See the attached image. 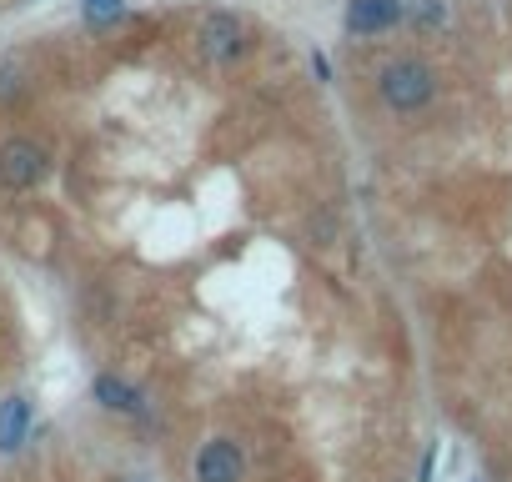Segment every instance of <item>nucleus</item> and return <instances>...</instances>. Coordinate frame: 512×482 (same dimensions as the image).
<instances>
[{
    "label": "nucleus",
    "mask_w": 512,
    "mask_h": 482,
    "mask_svg": "<svg viewBox=\"0 0 512 482\" xmlns=\"http://www.w3.org/2000/svg\"><path fill=\"white\" fill-rule=\"evenodd\" d=\"M377 96H382L387 111L412 116V111L432 106V96H437V71H432L422 56H397V61H387V66L377 71Z\"/></svg>",
    "instance_id": "nucleus-1"
},
{
    "label": "nucleus",
    "mask_w": 512,
    "mask_h": 482,
    "mask_svg": "<svg viewBox=\"0 0 512 482\" xmlns=\"http://www.w3.org/2000/svg\"><path fill=\"white\" fill-rule=\"evenodd\" d=\"M51 176V151L36 136H11L0 141V186L6 191H36Z\"/></svg>",
    "instance_id": "nucleus-2"
},
{
    "label": "nucleus",
    "mask_w": 512,
    "mask_h": 482,
    "mask_svg": "<svg viewBox=\"0 0 512 482\" xmlns=\"http://www.w3.org/2000/svg\"><path fill=\"white\" fill-rule=\"evenodd\" d=\"M196 46L211 66H236L246 56V26L231 11H206L196 26Z\"/></svg>",
    "instance_id": "nucleus-3"
},
{
    "label": "nucleus",
    "mask_w": 512,
    "mask_h": 482,
    "mask_svg": "<svg viewBox=\"0 0 512 482\" xmlns=\"http://www.w3.org/2000/svg\"><path fill=\"white\" fill-rule=\"evenodd\" d=\"M241 472H246V457L231 437H211L196 452V482H241Z\"/></svg>",
    "instance_id": "nucleus-4"
},
{
    "label": "nucleus",
    "mask_w": 512,
    "mask_h": 482,
    "mask_svg": "<svg viewBox=\"0 0 512 482\" xmlns=\"http://www.w3.org/2000/svg\"><path fill=\"white\" fill-rule=\"evenodd\" d=\"M402 16H407L402 0H352L347 6V31L352 36H377V31H392Z\"/></svg>",
    "instance_id": "nucleus-5"
},
{
    "label": "nucleus",
    "mask_w": 512,
    "mask_h": 482,
    "mask_svg": "<svg viewBox=\"0 0 512 482\" xmlns=\"http://www.w3.org/2000/svg\"><path fill=\"white\" fill-rule=\"evenodd\" d=\"M96 402H101L106 412H121V417H141V412H146V392L131 387V382L116 377V372H101V377H96Z\"/></svg>",
    "instance_id": "nucleus-6"
},
{
    "label": "nucleus",
    "mask_w": 512,
    "mask_h": 482,
    "mask_svg": "<svg viewBox=\"0 0 512 482\" xmlns=\"http://www.w3.org/2000/svg\"><path fill=\"white\" fill-rule=\"evenodd\" d=\"M31 432V402L26 397H6L0 402V452H16Z\"/></svg>",
    "instance_id": "nucleus-7"
},
{
    "label": "nucleus",
    "mask_w": 512,
    "mask_h": 482,
    "mask_svg": "<svg viewBox=\"0 0 512 482\" xmlns=\"http://www.w3.org/2000/svg\"><path fill=\"white\" fill-rule=\"evenodd\" d=\"M81 11H86L91 26H111L121 16V0H81Z\"/></svg>",
    "instance_id": "nucleus-8"
},
{
    "label": "nucleus",
    "mask_w": 512,
    "mask_h": 482,
    "mask_svg": "<svg viewBox=\"0 0 512 482\" xmlns=\"http://www.w3.org/2000/svg\"><path fill=\"white\" fill-rule=\"evenodd\" d=\"M412 21H417V26H437V21H442V0H427V6H422Z\"/></svg>",
    "instance_id": "nucleus-9"
},
{
    "label": "nucleus",
    "mask_w": 512,
    "mask_h": 482,
    "mask_svg": "<svg viewBox=\"0 0 512 482\" xmlns=\"http://www.w3.org/2000/svg\"><path fill=\"white\" fill-rule=\"evenodd\" d=\"M432 467H437V447H427V457H422V472H417V482H427V477H432Z\"/></svg>",
    "instance_id": "nucleus-10"
},
{
    "label": "nucleus",
    "mask_w": 512,
    "mask_h": 482,
    "mask_svg": "<svg viewBox=\"0 0 512 482\" xmlns=\"http://www.w3.org/2000/svg\"><path fill=\"white\" fill-rule=\"evenodd\" d=\"M121 482H136V477H121Z\"/></svg>",
    "instance_id": "nucleus-11"
}]
</instances>
